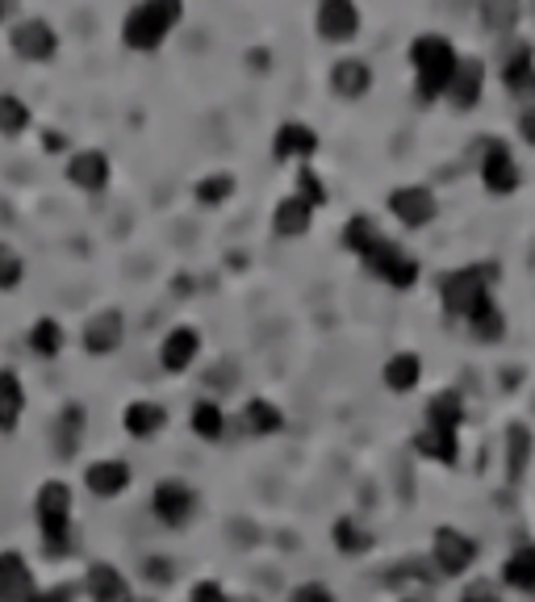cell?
Segmentation results:
<instances>
[{"mask_svg":"<svg viewBox=\"0 0 535 602\" xmlns=\"http://www.w3.org/2000/svg\"><path fill=\"white\" fill-rule=\"evenodd\" d=\"M142 569H147V578L151 581H172V560H163V556H151Z\"/></svg>","mask_w":535,"mask_h":602,"instance_id":"7bdbcfd3","label":"cell"},{"mask_svg":"<svg viewBox=\"0 0 535 602\" xmlns=\"http://www.w3.org/2000/svg\"><path fill=\"white\" fill-rule=\"evenodd\" d=\"M80 427H84V410L71 402V406L59 410V422H55V436H59V440H55V452H59V456H71V452H75Z\"/></svg>","mask_w":535,"mask_h":602,"instance_id":"484cf974","label":"cell"},{"mask_svg":"<svg viewBox=\"0 0 535 602\" xmlns=\"http://www.w3.org/2000/svg\"><path fill=\"white\" fill-rule=\"evenodd\" d=\"M440 289H443V310L456 314V319H468L489 298V273L486 268H461V273L443 277Z\"/></svg>","mask_w":535,"mask_h":602,"instance_id":"5b68a950","label":"cell"},{"mask_svg":"<svg viewBox=\"0 0 535 602\" xmlns=\"http://www.w3.org/2000/svg\"><path fill=\"white\" fill-rule=\"evenodd\" d=\"M310 213L314 209L305 206L302 197H284L277 206V213H272V227H277L280 239H298V234L310 231Z\"/></svg>","mask_w":535,"mask_h":602,"instance_id":"44dd1931","label":"cell"},{"mask_svg":"<svg viewBox=\"0 0 535 602\" xmlns=\"http://www.w3.org/2000/svg\"><path fill=\"white\" fill-rule=\"evenodd\" d=\"M447 96L468 109V105H477V96H481V63L477 59H461L456 63V76H452V84H447Z\"/></svg>","mask_w":535,"mask_h":602,"instance_id":"ffe728a7","label":"cell"},{"mask_svg":"<svg viewBox=\"0 0 535 602\" xmlns=\"http://www.w3.org/2000/svg\"><path fill=\"white\" fill-rule=\"evenodd\" d=\"M473 556H477V548H473V540L461 532H452V528H440L435 532V565H440L443 574H465L468 565H473Z\"/></svg>","mask_w":535,"mask_h":602,"instance_id":"30bf717a","label":"cell"},{"mask_svg":"<svg viewBox=\"0 0 535 602\" xmlns=\"http://www.w3.org/2000/svg\"><path fill=\"white\" fill-rule=\"evenodd\" d=\"M507 581H511L514 590H535V544L519 548L507 560Z\"/></svg>","mask_w":535,"mask_h":602,"instance_id":"f1b7e54d","label":"cell"},{"mask_svg":"<svg viewBox=\"0 0 535 602\" xmlns=\"http://www.w3.org/2000/svg\"><path fill=\"white\" fill-rule=\"evenodd\" d=\"M135 602H151V599H135Z\"/></svg>","mask_w":535,"mask_h":602,"instance_id":"c3c4849f","label":"cell"},{"mask_svg":"<svg viewBox=\"0 0 535 602\" xmlns=\"http://www.w3.org/2000/svg\"><path fill=\"white\" fill-rule=\"evenodd\" d=\"M422 377V360L415 351H397L394 360L385 364V385L397 390V394H406V390H415Z\"/></svg>","mask_w":535,"mask_h":602,"instance_id":"cb8c5ba5","label":"cell"},{"mask_svg":"<svg viewBox=\"0 0 535 602\" xmlns=\"http://www.w3.org/2000/svg\"><path fill=\"white\" fill-rule=\"evenodd\" d=\"M68 176L71 185L96 193V188H105V181H109V160H105L101 151H80V155H71Z\"/></svg>","mask_w":535,"mask_h":602,"instance_id":"e0dca14e","label":"cell"},{"mask_svg":"<svg viewBox=\"0 0 535 602\" xmlns=\"http://www.w3.org/2000/svg\"><path fill=\"white\" fill-rule=\"evenodd\" d=\"M84 590L93 594V602H130L126 578L117 574L114 565H93L89 578H84Z\"/></svg>","mask_w":535,"mask_h":602,"instance_id":"d6986e66","label":"cell"},{"mask_svg":"<svg viewBox=\"0 0 535 602\" xmlns=\"http://www.w3.org/2000/svg\"><path fill=\"white\" fill-rule=\"evenodd\" d=\"M410 59H415L422 101H435L440 93H447V84H452V76H456V63H461L452 43H443L435 34H422L419 43L410 47Z\"/></svg>","mask_w":535,"mask_h":602,"instance_id":"7a4b0ae2","label":"cell"},{"mask_svg":"<svg viewBox=\"0 0 535 602\" xmlns=\"http://www.w3.org/2000/svg\"><path fill=\"white\" fill-rule=\"evenodd\" d=\"M30 126V109H25L18 96H0V135H18Z\"/></svg>","mask_w":535,"mask_h":602,"instance_id":"836d02e7","label":"cell"},{"mask_svg":"<svg viewBox=\"0 0 535 602\" xmlns=\"http://www.w3.org/2000/svg\"><path fill=\"white\" fill-rule=\"evenodd\" d=\"M481 181L489 193H514L519 188V167H514L511 151L502 142H489L486 160H481Z\"/></svg>","mask_w":535,"mask_h":602,"instance_id":"8fae6325","label":"cell"},{"mask_svg":"<svg viewBox=\"0 0 535 602\" xmlns=\"http://www.w3.org/2000/svg\"><path fill=\"white\" fill-rule=\"evenodd\" d=\"M222 427H226V418H222V410L213 402H197L193 406V431L201 440H222Z\"/></svg>","mask_w":535,"mask_h":602,"instance_id":"1f68e13d","label":"cell"},{"mask_svg":"<svg viewBox=\"0 0 535 602\" xmlns=\"http://www.w3.org/2000/svg\"><path fill=\"white\" fill-rule=\"evenodd\" d=\"M155 514H160L167 528H181L193 519V510H197V494L185 486V482H160L155 486Z\"/></svg>","mask_w":535,"mask_h":602,"instance_id":"8992f818","label":"cell"},{"mask_svg":"<svg viewBox=\"0 0 535 602\" xmlns=\"http://www.w3.org/2000/svg\"><path fill=\"white\" fill-rule=\"evenodd\" d=\"M461 415H465L461 397L440 394L431 406H427V427H435V431H456V427H461Z\"/></svg>","mask_w":535,"mask_h":602,"instance_id":"83f0119b","label":"cell"},{"mask_svg":"<svg viewBox=\"0 0 535 602\" xmlns=\"http://www.w3.org/2000/svg\"><path fill=\"white\" fill-rule=\"evenodd\" d=\"M486 22L511 25L514 22V9H511V4H486Z\"/></svg>","mask_w":535,"mask_h":602,"instance_id":"ee69618b","label":"cell"},{"mask_svg":"<svg viewBox=\"0 0 535 602\" xmlns=\"http://www.w3.org/2000/svg\"><path fill=\"white\" fill-rule=\"evenodd\" d=\"M318 30H323V38H330V43L351 38V34L360 30L356 4H348V0H326L323 9H318Z\"/></svg>","mask_w":535,"mask_h":602,"instance_id":"7c38bea8","label":"cell"},{"mask_svg":"<svg viewBox=\"0 0 535 602\" xmlns=\"http://www.w3.org/2000/svg\"><path fill=\"white\" fill-rule=\"evenodd\" d=\"M201 351V335L193 331V326H176L167 339H163L160 348V360L167 372H185L188 364H193V356Z\"/></svg>","mask_w":535,"mask_h":602,"instance_id":"4fadbf2b","label":"cell"},{"mask_svg":"<svg viewBox=\"0 0 535 602\" xmlns=\"http://www.w3.org/2000/svg\"><path fill=\"white\" fill-rule=\"evenodd\" d=\"M188 602H231V599L222 594V586H213V581H197V586H193V599Z\"/></svg>","mask_w":535,"mask_h":602,"instance_id":"60d3db41","label":"cell"},{"mask_svg":"<svg viewBox=\"0 0 535 602\" xmlns=\"http://www.w3.org/2000/svg\"><path fill=\"white\" fill-rule=\"evenodd\" d=\"M55 47H59V38H55V30H50L47 22H22L18 30H13V50L22 55V59H30V63H43V59H50L55 55Z\"/></svg>","mask_w":535,"mask_h":602,"instance_id":"9c48e42d","label":"cell"},{"mask_svg":"<svg viewBox=\"0 0 535 602\" xmlns=\"http://www.w3.org/2000/svg\"><path fill=\"white\" fill-rule=\"evenodd\" d=\"M507 84H511L519 96L535 93V68H532V47L527 43H519L511 50V59H507Z\"/></svg>","mask_w":535,"mask_h":602,"instance_id":"d4e9b609","label":"cell"},{"mask_svg":"<svg viewBox=\"0 0 535 602\" xmlns=\"http://www.w3.org/2000/svg\"><path fill=\"white\" fill-rule=\"evenodd\" d=\"M38 523H43V548L47 556L71 553V489L68 482H47L34 498Z\"/></svg>","mask_w":535,"mask_h":602,"instance_id":"6da1fadb","label":"cell"},{"mask_svg":"<svg viewBox=\"0 0 535 602\" xmlns=\"http://www.w3.org/2000/svg\"><path fill=\"white\" fill-rule=\"evenodd\" d=\"M117 344H121V314L117 310H101L93 323L84 326V348L93 351V356H105Z\"/></svg>","mask_w":535,"mask_h":602,"instance_id":"9a60e30c","label":"cell"},{"mask_svg":"<svg viewBox=\"0 0 535 602\" xmlns=\"http://www.w3.org/2000/svg\"><path fill=\"white\" fill-rule=\"evenodd\" d=\"M422 456H431V461H443V464H456V431H435V427H427L419 440H415Z\"/></svg>","mask_w":535,"mask_h":602,"instance_id":"4316f807","label":"cell"},{"mask_svg":"<svg viewBox=\"0 0 535 602\" xmlns=\"http://www.w3.org/2000/svg\"><path fill=\"white\" fill-rule=\"evenodd\" d=\"M84 482H89V489H93L96 498H117L121 489L130 486V468H126V461H96L89 464Z\"/></svg>","mask_w":535,"mask_h":602,"instance_id":"5bb4252c","label":"cell"},{"mask_svg":"<svg viewBox=\"0 0 535 602\" xmlns=\"http://www.w3.org/2000/svg\"><path fill=\"white\" fill-rule=\"evenodd\" d=\"M280 422H284V418H280V410L272 402H264V397L247 402V427H252L256 436H277Z\"/></svg>","mask_w":535,"mask_h":602,"instance_id":"4dcf8cb0","label":"cell"},{"mask_svg":"<svg viewBox=\"0 0 535 602\" xmlns=\"http://www.w3.org/2000/svg\"><path fill=\"white\" fill-rule=\"evenodd\" d=\"M461 602H502V599H498V590H493L489 581H473Z\"/></svg>","mask_w":535,"mask_h":602,"instance_id":"b9f144b4","label":"cell"},{"mask_svg":"<svg viewBox=\"0 0 535 602\" xmlns=\"http://www.w3.org/2000/svg\"><path fill=\"white\" fill-rule=\"evenodd\" d=\"M293 602H335V594L326 586H318V581H310L302 590H293Z\"/></svg>","mask_w":535,"mask_h":602,"instance_id":"ab89813d","label":"cell"},{"mask_svg":"<svg viewBox=\"0 0 535 602\" xmlns=\"http://www.w3.org/2000/svg\"><path fill=\"white\" fill-rule=\"evenodd\" d=\"M176 22H181V4L176 0H147L126 18V47L155 50Z\"/></svg>","mask_w":535,"mask_h":602,"instance_id":"3957f363","label":"cell"},{"mask_svg":"<svg viewBox=\"0 0 535 602\" xmlns=\"http://www.w3.org/2000/svg\"><path fill=\"white\" fill-rule=\"evenodd\" d=\"M314 151H318V139H314L310 126L289 121V126L277 130V142H272V155H277V160H305V155H314Z\"/></svg>","mask_w":535,"mask_h":602,"instance_id":"ac0fdd59","label":"cell"},{"mask_svg":"<svg viewBox=\"0 0 535 602\" xmlns=\"http://www.w3.org/2000/svg\"><path fill=\"white\" fill-rule=\"evenodd\" d=\"M30 348L38 351V356H59V348H63V326L55 323V319H38L34 331H30Z\"/></svg>","mask_w":535,"mask_h":602,"instance_id":"f546056e","label":"cell"},{"mask_svg":"<svg viewBox=\"0 0 535 602\" xmlns=\"http://www.w3.org/2000/svg\"><path fill=\"white\" fill-rule=\"evenodd\" d=\"M298 197H302V201H305V206H310V209H314V206H323V201H326L323 185H318V176H314L310 167H302V172H298Z\"/></svg>","mask_w":535,"mask_h":602,"instance_id":"f35d334b","label":"cell"},{"mask_svg":"<svg viewBox=\"0 0 535 602\" xmlns=\"http://www.w3.org/2000/svg\"><path fill=\"white\" fill-rule=\"evenodd\" d=\"M523 139L535 142V109H527V114H523Z\"/></svg>","mask_w":535,"mask_h":602,"instance_id":"bcb514c9","label":"cell"},{"mask_svg":"<svg viewBox=\"0 0 535 602\" xmlns=\"http://www.w3.org/2000/svg\"><path fill=\"white\" fill-rule=\"evenodd\" d=\"M34 599V574L22 553H0V602Z\"/></svg>","mask_w":535,"mask_h":602,"instance_id":"ba28073f","label":"cell"},{"mask_svg":"<svg viewBox=\"0 0 535 602\" xmlns=\"http://www.w3.org/2000/svg\"><path fill=\"white\" fill-rule=\"evenodd\" d=\"M30 602H71V586H55V590H47V594L34 590V599Z\"/></svg>","mask_w":535,"mask_h":602,"instance_id":"f6af8a7d","label":"cell"},{"mask_svg":"<svg viewBox=\"0 0 535 602\" xmlns=\"http://www.w3.org/2000/svg\"><path fill=\"white\" fill-rule=\"evenodd\" d=\"M335 544L344 548V553H364L373 540H369V532L360 528V523H351V519H339L335 523Z\"/></svg>","mask_w":535,"mask_h":602,"instance_id":"d590c367","label":"cell"},{"mask_svg":"<svg viewBox=\"0 0 535 602\" xmlns=\"http://www.w3.org/2000/svg\"><path fill=\"white\" fill-rule=\"evenodd\" d=\"M330 89L339 96H348V101H356V96H364L373 89V71H369V63H360V59H344V63H335V71H330Z\"/></svg>","mask_w":535,"mask_h":602,"instance_id":"2e32d148","label":"cell"},{"mask_svg":"<svg viewBox=\"0 0 535 602\" xmlns=\"http://www.w3.org/2000/svg\"><path fill=\"white\" fill-rule=\"evenodd\" d=\"M527 461H532V431L527 427H511V482L523 477Z\"/></svg>","mask_w":535,"mask_h":602,"instance_id":"e575fe53","label":"cell"},{"mask_svg":"<svg viewBox=\"0 0 535 602\" xmlns=\"http://www.w3.org/2000/svg\"><path fill=\"white\" fill-rule=\"evenodd\" d=\"M231 193H234V176H206V181L197 185V201H201V206H222Z\"/></svg>","mask_w":535,"mask_h":602,"instance_id":"8d00e7d4","label":"cell"},{"mask_svg":"<svg viewBox=\"0 0 535 602\" xmlns=\"http://www.w3.org/2000/svg\"><path fill=\"white\" fill-rule=\"evenodd\" d=\"M25 410V394L18 372H0V431H13Z\"/></svg>","mask_w":535,"mask_h":602,"instance_id":"603a6c76","label":"cell"},{"mask_svg":"<svg viewBox=\"0 0 535 602\" xmlns=\"http://www.w3.org/2000/svg\"><path fill=\"white\" fill-rule=\"evenodd\" d=\"M22 255L13 252L9 243H0V289H13L18 280H22Z\"/></svg>","mask_w":535,"mask_h":602,"instance_id":"74e56055","label":"cell"},{"mask_svg":"<svg viewBox=\"0 0 535 602\" xmlns=\"http://www.w3.org/2000/svg\"><path fill=\"white\" fill-rule=\"evenodd\" d=\"M468 323H473V331H477V339H502V314H498V305L493 301H481L473 314H468Z\"/></svg>","mask_w":535,"mask_h":602,"instance_id":"d6a6232c","label":"cell"},{"mask_svg":"<svg viewBox=\"0 0 535 602\" xmlns=\"http://www.w3.org/2000/svg\"><path fill=\"white\" fill-rule=\"evenodd\" d=\"M389 209L402 227H427L435 218V197L427 188L410 185V188H394L389 193Z\"/></svg>","mask_w":535,"mask_h":602,"instance_id":"52a82bcc","label":"cell"},{"mask_svg":"<svg viewBox=\"0 0 535 602\" xmlns=\"http://www.w3.org/2000/svg\"><path fill=\"white\" fill-rule=\"evenodd\" d=\"M121 422H126V431H130V436L151 440L163 422H167V415H163V406H155V402H135V406H126Z\"/></svg>","mask_w":535,"mask_h":602,"instance_id":"7402d4cb","label":"cell"},{"mask_svg":"<svg viewBox=\"0 0 535 602\" xmlns=\"http://www.w3.org/2000/svg\"><path fill=\"white\" fill-rule=\"evenodd\" d=\"M4 13H9V9H4V4H0V18H4Z\"/></svg>","mask_w":535,"mask_h":602,"instance_id":"7dc6e473","label":"cell"},{"mask_svg":"<svg viewBox=\"0 0 535 602\" xmlns=\"http://www.w3.org/2000/svg\"><path fill=\"white\" fill-rule=\"evenodd\" d=\"M360 255H364L369 273H373V277H381V280H389L394 289H410V285L419 280V264L402 252L397 243H389L385 234H376L373 243H369V247H364Z\"/></svg>","mask_w":535,"mask_h":602,"instance_id":"277c9868","label":"cell"}]
</instances>
